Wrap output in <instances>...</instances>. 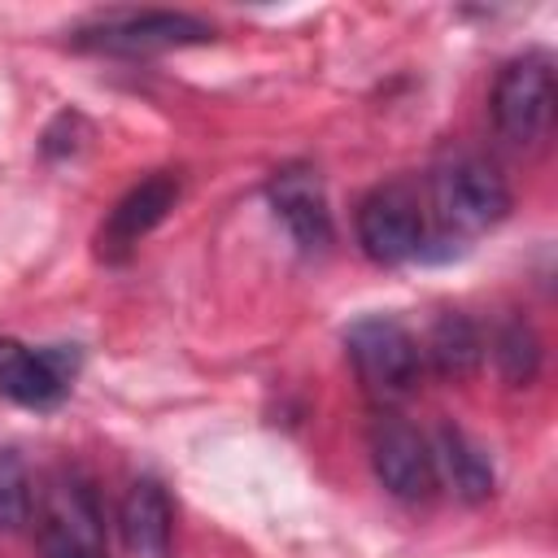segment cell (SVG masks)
<instances>
[{"mask_svg":"<svg viewBox=\"0 0 558 558\" xmlns=\"http://www.w3.org/2000/svg\"><path fill=\"white\" fill-rule=\"evenodd\" d=\"M432 209L445 231L480 235L510 214V187L484 157H453L432 174Z\"/></svg>","mask_w":558,"mask_h":558,"instance_id":"obj_1","label":"cell"},{"mask_svg":"<svg viewBox=\"0 0 558 558\" xmlns=\"http://www.w3.org/2000/svg\"><path fill=\"white\" fill-rule=\"evenodd\" d=\"M44 558H105V523L92 484L78 471H57L39 497Z\"/></svg>","mask_w":558,"mask_h":558,"instance_id":"obj_2","label":"cell"},{"mask_svg":"<svg viewBox=\"0 0 558 558\" xmlns=\"http://www.w3.org/2000/svg\"><path fill=\"white\" fill-rule=\"evenodd\" d=\"M493 126L501 140L510 144H536L545 140L549 122H554V70L549 57L527 52L501 65L497 83H493Z\"/></svg>","mask_w":558,"mask_h":558,"instance_id":"obj_3","label":"cell"},{"mask_svg":"<svg viewBox=\"0 0 558 558\" xmlns=\"http://www.w3.org/2000/svg\"><path fill=\"white\" fill-rule=\"evenodd\" d=\"M344 349H349V362H353L357 379L366 384V392H375L384 401L410 392L418 379V366H423L418 340L397 318H384V314L357 318L344 331Z\"/></svg>","mask_w":558,"mask_h":558,"instance_id":"obj_4","label":"cell"},{"mask_svg":"<svg viewBox=\"0 0 558 558\" xmlns=\"http://www.w3.org/2000/svg\"><path fill=\"white\" fill-rule=\"evenodd\" d=\"M205 39H214V26L209 22H201L192 13H166V9L113 13V17L78 31V44L83 48L113 52V57H148V52L187 48V44H205Z\"/></svg>","mask_w":558,"mask_h":558,"instance_id":"obj_5","label":"cell"},{"mask_svg":"<svg viewBox=\"0 0 558 558\" xmlns=\"http://www.w3.org/2000/svg\"><path fill=\"white\" fill-rule=\"evenodd\" d=\"M423 235H427V222H423L418 196L405 183H384L357 205V244L379 266L410 262L423 248Z\"/></svg>","mask_w":558,"mask_h":558,"instance_id":"obj_6","label":"cell"},{"mask_svg":"<svg viewBox=\"0 0 558 558\" xmlns=\"http://www.w3.org/2000/svg\"><path fill=\"white\" fill-rule=\"evenodd\" d=\"M371 466H375V480L397 501H427L436 493L432 449L401 414H375V423H371Z\"/></svg>","mask_w":558,"mask_h":558,"instance_id":"obj_7","label":"cell"},{"mask_svg":"<svg viewBox=\"0 0 558 558\" xmlns=\"http://www.w3.org/2000/svg\"><path fill=\"white\" fill-rule=\"evenodd\" d=\"M74 366L78 353L65 344L31 349L22 340H0V397L31 410H48L70 392Z\"/></svg>","mask_w":558,"mask_h":558,"instance_id":"obj_8","label":"cell"},{"mask_svg":"<svg viewBox=\"0 0 558 558\" xmlns=\"http://www.w3.org/2000/svg\"><path fill=\"white\" fill-rule=\"evenodd\" d=\"M275 214L283 218V227L292 231V240L301 248H323L331 244V209H327V192L323 179L310 166H283L275 170L270 187H266Z\"/></svg>","mask_w":558,"mask_h":558,"instance_id":"obj_9","label":"cell"},{"mask_svg":"<svg viewBox=\"0 0 558 558\" xmlns=\"http://www.w3.org/2000/svg\"><path fill=\"white\" fill-rule=\"evenodd\" d=\"M179 201V179L174 174H148L140 179L105 218L100 227V257H126Z\"/></svg>","mask_w":558,"mask_h":558,"instance_id":"obj_10","label":"cell"},{"mask_svg":"<svg viewBox=\"0 0 558 558\" xmlns=\"http://www.w3.org/2000/svg\"><path fill=\"white\" fill-rule=\"evenodd\" d=\"M118 527H122V545L131 558H170L174 510H170L166 488L157 480H135L122 497Z\"/></svg>","mask_w":558,"mask_h":558,"instance_id":"obj_11","label":"cell"},{"mask_svg":"<svg viewBox=\"0 0 558 558\" xmlns=\"http://www.w3.org/2000/svg\"><path fill=\"white\" fill-rule=\"evenodd\" d=\"M427 449H432L436 480H445L453 497H462V501H484V497H493V466H488L484 449H480L466 432H458L453 423H440V427H436V440H432Z\"/></svg>","mask_w":558,"mask_h":558,"instance_id":"obj_12","label":"cell"},{"mask_svg":"<svg viewBox=\"0 0 558 558\" xmlns=\"http://www.w3.org/2000/svg\"><path fill=\"white\" fill-rule=\"evenodd\" d=\"M418 353H427V362H432L436 375H445V379H466V375H475L480 362H484V336H480V327H475L466 314L449 310V314H440V318L432 323L427 349H418Z\"/></svg>","mask_w":558,"mask_h":558,"instance_id":"obj_13","label":"cell"},{"mask_svg":"<svg viewBox=\"0 0 558 558\" xmlns=\"http://www.w3.org/2000/svg\"><path fill=\"white\" fill-rule=\"evenodd\" d=\"M493 362L506 384H532L541 371V336L532 331V323L523 318L501 323L493 336Z\"/></svg>","mask_w":558,"mask_h":558,"instance_id":"obj_14","label":"cell"},{"mask_svg":"<svg viewBox=\"0 0 558 558\" xmlns=\"http://www.w3.org/2000/svg\"><path fill=\"white\" fill-rule=\"evenodd\" d=\"M31 475L13 449H0V527H22L31 523Z\"/></svg>","mask_w":558,"mask_h":558,"instance_id":"obj_15","label":"cell"}]
</instances>
